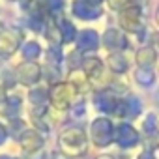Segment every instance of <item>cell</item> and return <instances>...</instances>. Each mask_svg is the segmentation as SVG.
<instances>
[{
    "mask_svg": "<svg viewBox=\"0 0 159 159\" xmlns=\"http://www.w3.org/2000/svg\"><path fill=\"white\" fill-rule=\"evenodd\" d=\"M58 148L67 157H83L88 152V137L81 127H67L58 137Z\"/></svg>",
    "mask_w": 159,
    "mask_h": 159,
    "instance_id": "6da1fadb",
    "label": "cell"
},
{
    "mask_svg": "<svg viewBox=\"0 0 159 159\" xmlns=\"http://www.w3.org/2000/svg\"><path fill=\"white\" fill-rule=\"evenodd\" d=\"M114 124L107 116H99L90 124V139L98 148H107L114 142Z\"/></svg>",
    "mask_w": 159,
    "mask_h": 159,
    "instance_id": "7a4b0ae2",
    "label": "cell"
},
{
    "mask_svg": "<svg viewBox=\"0 0 159 159\" xmlns=\"http://www.w3.org/2000/svg\"><path fill=\"white\" fill-rule=\"evenodd\" d=\"M140 137L137 133V129L131 125V124H118L116 129H114V142L122 148V150H129V148H135L139 144Z\"/></svg>",
    "mask_w": 159,
    "mask_h": 159,
    "instance_id": "3957f363",
    "label": "cell"
},
{
    "mask_svg": "<svg viewBox=\"0 0 159 159\" xmlns=\"http://www.w3.org/2000/svg\"><path fill=\"white\" fill-rule=\"evenodd\" d=\"M73 92L75 88L71 84H66V83H58L52 92H51V101L54 105V109L58 111H66L71 107V98H73Z\"/></svg>",
    "mask_w": 159,
    "mask_h": 159,
    "instance_id": "277c9868",
    "label": "cell"
},
{
    "mask_svg": "<svg viewBox=\"0 0 159 159\" xmlns=\"http://www.w3.org/2000/svg\"><path fill=\"white\" fill-rule=\"evenodd\" d=\"M19 142H21V148L25 150V153H34V152H39L43 150L45 146V139H43V133L36 131V129H25L19 137Z\"/></svg>",
    "mask_w": 159,
    "mask_h": 159,
    "instance_id": "5b68a950",
    "label": "cell"
},
{
    "mask_svg": "<svg viewBox=\"0 0 159 159\" xmlns=\"http://www.w3.org/2000/svg\"><path fill=\"white\" fill-rule=\"evenodd\" d=\"M120 101L122 99H118L114 94H111V92H99L98 96H96V109L98 111H101V112H107V114H118V107H120Z\"/></svg>",
    "mask_w": 159,
    "mask_h": 159,
    "instance_id": "8992f818",
    "label": "cell"
},
{
    "mask_svg": "<svg viewBox=\"0 0 159 159\" xmlns=\"http://www.w3.org/2000/svg\"><path fill=\"white\" fill-rule=\"evenodd\" d=\"M39 75H41V69H39L36 64H32V62L21 66L19 71H17L19 81L25 83V84H34V83H38V81H39Z\"/></svg>",
    "mask_w": 159,
    "mask_h": 159,
    "instance_id": "52a82bcc",
    "label": "cell"
},
{
    "mask_svg": "<svg viewBox=\"0 0 159 159\" xmlns=\"http://www.w3.org/2000/svg\"><path fill=\"white\" fill-rule=\"evenodd\" d=\"M83 71H84V75L88 79H98V77L103 75V64L98 58H88L83 64Z\"/></svg>",
    "mask_w": 159,
    "mask_h": 159,
    "instance_id": "ba28073f",
    "label": "cell"
},
{
    "mask_svg": "<svg viewBox=\"0 0 159 159\" xmlns=\"http://www.w3.org/2000/svg\"><path fill=\"white\" fill-rule=\"evenodd\" d=\"M135 79L140 86H152L155 83V73L148 67H140V69L135 71Z\"/></svg>",
    "mask_w": 159,
    "mask_h": 159,
    "instance_id": "9c48e42d",
    "label": "cell"
},
{
    "mask_svg": "<svg viewBox=\"0 0 159 159\" xmlns=\"http://www.w3.org/2000/svg\"><path fill=\"white\" fill-rule=\"evenodd\" d=\"M28 99H30V103H32L34 107H41V109H45L47 99H49V94H47L45 90H41V88H34V90H30Z\"/></svg>",
    "mask_w": 159,
    "mask_h": 159,
    "instance_id": "30bf717a",
    "label": "cell"
},
{
    "mask_svg": "<svg viewBox=\"0 0 159 159\" xmlns=\"http://www.w3.org/2000/svg\"><path fill=\"white\" fill-rule=\"evenodd\" d=\"M157 60V54H155V51L152 49V47H146V49H140L139 51V54H137V62L140 64V66H144V67H148L150 64H153Z\"/></svg>",
    "mask_w": 159,
    "mask_h": 159,
    "instance_id": "8fae6325",
    "label": "cell"
},
{
    "mask_svg": "<svg viewBox=\"0 0 159 159\" xmlns=\"http://www.w3.org/2000/svg\"><path fill=\"white\" fill-rule=\"evenodd\" d=\"M142 129L146 135H155V131L159 129V124H157V114L155 112H148L144 116V122H142Z\"/></svg>",
    "mask_w": 159,
    "mask_h": 159,
    "instance_id": "7c38bea8",
    "label": "cell"
},
{
    "mask_svg": "<svg viewBox=\"0 0 159 159\" xmlns=\"http://www.w3.org/2000/svg\"><path fill=\"white\" fill-rule=\"evenodd\" d=\"M109 66H111V69H112L114 73H124V71L127 69L125 58H124L122 54H118V52H114V54L109 56Z\"/></svg>",
    "mask_w": 159,
    "mask_h": 159,
    "instance_id": "4fadbf2b",
    "label": "cell"
},
{
    "mask_svg": "<svg viewBox=\"0 0 159 159\" xmlns=\"http://www.w3.org/2000/svg\"><path fill=\"white\" fill-rule=\"evenodd\" d=\"M23 52H25V56H26L28 60H34V58L39 56L41 49H39V45H36V43H26L25 49H23Z\"/></svg>",
    "mask_w": 159,
    "mask_h": 159,
    "instance_id": "5bb4252c",
    "label": "cell"
},
{
    "mask_svg": "<svg viewBox=\"0 0 159 159\" xmlns=\"http://www.w3.org/2000/svg\"><path fill=\"white\" fill-rule=\"evenodd\" d=\"M71 114H73V118H84L86 116V105H84V101H79L77 105H73L71 107Z\"/></svg>",
    "mask_w": 159,
    "mask_h": 159,
    "instance_id": "9a60e30c",
    "label": "cell"
},
{
    "mask_svg": "<svg viewBox=\"0 0 159 159\" xmlns=\"http://www.w3.org/2000/svg\"><path fill=\"white\" fill-rule=\"evenodd\" d=\"M25 159H47V152L39 150V152H34V153H26Z\"/></svg>",
    "mask_w": 159,
    "mask_h": 159,
    "instance_id": "2e32d148",
    "label": "cell"
},
{
    "mask_svg": "<svg viewBox=\"0 0 159 159\" xmlns=\"http://www.w3.org/2000/svg\"><path fill=\"white\" fill-rule=\"evenodd\" d=\"M6 139H8V129H6L4 124H0V146L6 142Z\"/></svg>",
    "mask_w": 159,
    "mask_h": 159,
    "instance_id": "e0dca14e",
    "label": "cell"
},
{
    "mask_svg": "<svg viewBox=\"0 0 159 159\" xmlns=\"http://www.w3.org/2000/svg\"><path fill=\"white\" fill-rule=\"evenodd\" d=\"M137 159H157V157H155V153H153V152L144 150L142 153H139V157H137Z\"/></svg>",
    "mask_w": 159,
    "mask_h": 159,
    "instance_id": "ac0fdd59",
    "label": "cell"
},
{
    "mask_svg": "<svg viewBox=\"0 0 159 159\" xmlns=\"http://www.w3.org/2000/svg\"><path fill=\"white\" fill-rule=\"evenodd\" d=\"M51 159H71V157H67L66 153H62V152L58 150V152H52V155H51Z\"/></svg>",
    "mask_w": 159,
    "mask_h": 159,
    "instance_id": "d6986e66",
    "label": "cell"
},
{
    "mask_svg": "<svg viewBox=\"0 0 159 159\" xmlns=\"http://www.w3.org/2000/svg\"><path fill=\"white\" fill-rule=\"evenodd\" d=\"M96 159H116L114 155H111V153H101V155H98Z\"/></svg>",
    "mask_w": 159,
    "mask_h": 159,
    "instance_id": "ffe728a7",
    "label": "cell"
},
{
    "mask_svg": "<svg viewBox=\"0 0 159 159\" xmlns=\"http://www.w3.org/2000/svg\"><path fill=\"white\" fill-rule=\"evenodd\" d=\"M8 98H6V92H4V88L2 86H0V103H4Z\"/></svg>",
    "mask_w": 159,
    "mask_h": 159,
    "instance_id": "44dd1931",
    "label": "cell"
},
{
    "mask_svg": "<svg viewBox=\"0 0 159 159\" xmlns=\"http://www.w3.org/2000/svg\"><path fill=\"white\" fill-rule=\"evenodd\" d=\"M0 159H17V157H10V155H0Z\"/></svg>",
    "mask_w": 159,
    "mask_h": 159,
    "instance_id": "7402d4cb",
    "label": "cell"
}]
</instances>
